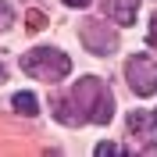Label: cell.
I'll use <instances>...</instances> for the list:
<instances>
[{"mask_svg": "<svg viewBox=\"0 0 157 157\" xmlns=\"http://www.w3.org/2000/svg\"><path fill=\"white\" fill-rule=\"evenodd\" d=\"M4 78H7V75H4V68H0V82H4Z\"/></svg>", "mask_w": 157, "mask_h": 157, "instance_id": "cell-13", "label": "cell"}, {"mask_svg": "<svg viewBox=\"0 0 157 157\" xmlns=\"http://www.w3.org/2000/svg\"><path fill=\"white\" fill-rule=\"evenodd\" d=\"M82 43H86V50H93V54H100V57L118 47L114 29H111L107 21H89L86 29H82Z\"/></svg>", "mask_w": 157, "mask_h": 157, "instance_id": "cell-5", "label": "cell"}, {"mask_svg": "<svg viewBox=\"0 0 157 157\" xmlns=\"http://www.w3.org/2000/svg\"><path fill=\"white\" fill-rule=\"evenodd\" d=\"M125 78L136 97H154L157 93V61L147 54H132L125 61Z\"/></svg>", "mask_w": 157, "mask_h": 157, "instance_id": "cell-3", "label": "cell"}, {"mask_svg": "<svg viewBox=\"0 0 157 157\" xmlns=\"http://www.w3.org/2000/svg\"><path fill=\"white\" fill-rule=\"evenodd\" d=\"M147 39H150V47H157V14L150 18V32H147Z\"/></svg>", "mask_w": 157, "mask_h": 157, "instance_id": "cell-11", "label": "cell"}, {"mask_svg": "<svg viewBox=\"0 0 157 157\" xmlns=\"http://www.w3.org/2000/svg\"><path fill=\"white\" fill-rule=\"evenodd\" d=\"M97 154H100V157H107V154H114V157H118V154H125V150L118 147V143H100V147H97Z\"/></svg>", "mask_w": 157, "mask_h": 157, "instance_id": "cell-10", "label": "cell"}, {"mask_svg": "<svg viewBox=\"0 0 157 157\" xmlns=\"http://www.w3.org/2000/svg\"><path fill=\"white\" fill-rule=\"evenodd\" d=\"M64 4H68V7H89L93 0H64Z\"/></svg>", "mask_w": 157, "mask_h": 157, "instance_id": "cell-12", "label": "cell"}, {"mask_svg": "<svg viewBox=\"0 0 157 157\" xmlns=\"http://www.w3.org/2000/svg\"><path fill=\"white\" fill-rule=\"evenodd\" d=\"M128 136L136 139V154H157V111H132Z\"/></svg>", "mask_w": 157, "mask_h": 157, "instance_id": "cell-4", "label": "cell"}, {"mask_svg": "<svg viewBox=\"0 0 157 157\" xmlns=\"http://www.w3.org/2000/svg\"><path fill=\"white\" fill-rule=\"evenodd\" d=\"M11 21H14V14H11V7L0 0V32H4V29H11Z\"/></svg>", "mask_w": 157, "mask_h": 157, "instance_id": "cell-9", "label": "cell"}, {"mask_svg": "<svg viewBox=\"0 0 157 157\" xmlns=\"http://www.w3.org/2000/svg\"><path fill=\"white\" fill-rule=\"evenodd\" d=\"M11 104H14V111H18V114H29V118L39 111V107H36L39 100L32 97V93H14V100H11Z\"/></svg>", "mask_w": 157, "mask_h": 157, "instance_id": "cell-7", "label": "cell"}, {"mask_svg": "<svg viewBox=\"0 0 157 157\" xmlns=\"http://www.w3.org/2000/svg\"><path fill=\"white\" fill-rule=\"evenodd\" d=\"M25 29L29 32H43L47 29V18H43L39 11H29V14H25Z\"/></svg>", "mask_w": 157, "mask_h": 157, "instance_id": "cell-8", "label": "cell"}, {"mask_svg": "<svg viewBox=\"0 0 157 157\" xmlns=\"http://www.w3.org/2000/svg\"><path fill=\"white\" fill-rule=\"evenodd\" d=\"M136 7H139V0H104V14L114 18L118 25H132L136 21Z\"/></svg>", "mask_w": 157, "mask_h": 157, "instance_id": "cell-6", "label": "cell"}, {"mask_svg": "<svg viewBox=\"0 0 157 157\" xmlns=\"http://www.w3.org/2000/svg\"><path fill=\"white\" fill-rule=\"evenodd\" d=\"M21 71L39 78V82H61L71 71V57L57 47H36L21 57Z\"/></svg>", "mask_w": 157, "mask_h": 157, "instance_id": "cell-2", "label": "cell"}, {"mask_svg": "<svg viewBox=\"0 0 157 157\" xmlns=\"http://www.w3.org/2000/svg\"><path fill=\"white\" fill-rule=\"evenodd\" d=\"M111 114H114V100H111V93L104 89V82L93 78V75L78 78L71 93L54 97V118L64 121V125H82V121L107 125Z\"/></svg>", "mask_w": 157, "mask_h": 157, "instance_id": "cell-1", "label": "cell"}]
</instances>
